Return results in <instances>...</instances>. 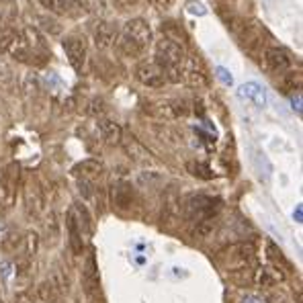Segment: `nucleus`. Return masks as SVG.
I'll return each mask as SVG.
<instances>
[{
	"mask_svg": "<svg viewBox=\"0 0 303 303\" xmlns=\"http://www.w3.org/2000/svg\"><path fill=\"white\" fill-rule=\"evenodd\" d=\"M184 45L174 43L170 39H160L154 47V64L162 70L166 82L178 84L182 80V66H184Z\"/></svg>",
	"mask_w": 303,
	"mask_h": 303,
	"instance_id": "nucleus-1",
	"label": "nucleus"
},
{
	"mask_svg": "<svg viewBox=\"0 0 303 303\" xmlns=\"http://www.w3.org/2000/svg\"><path fill=\"white\" fill-rule=\"evenodd\" d=\"M152 43V29L150 25L136 16L125 23L123 31L117 35V47L125 58H140L146 47Z\"/></svg>",
	"mask_w": 303,
	"mask_h": 303,
	"instance_id": "nucleus-2",
	"label": "nucleus"
},
{
	"mask_svg": "<svg viewBox=\"0 0 303 303\" xmlns=\"http://www.w3.org/2000/svg\"><path fill=\"white\" fill-rule=\"evenodd\" d=\"M219 209H221V201L219 199H213V197H207V195H193L184 203V215L193 223H199L203 219L217 217Z\"/></svg>",
	"mask_w": 303,
	"mask_h": 303,
	"instance_id": "nucleus-3",
	"label": "nucleus"
},
{
	"mask_svg": "<svg viewBox=\"0 0 303 303\" xmlns=\"http://www.w3.org/2000/svg\"><path fill=\"white\" fill-rule=\"evenodd\" d=\"M82 289L88 303H107L103 289H101V277H99V264L94 252H90L82 267Z\"/></svg>",
	"mask_w": 303,
	"mask_h": 303,
	"instance_id": "nucleus-4",
	"label": "nucleus"
},
{
	"mask_svg": "<svg viewBox=\"0 0 303 303\" xmlns=\"http://www.w3.org/2000/svg\"><path fill=\"white\" fill-rule=\"evenodd\" d=\"M264 68L273 74H287L293 68V55L283 47H269L262 51Z\"/></svg>",
	"mask_w": 303,
	"mask_h": 303,
	"instance_id": "nucleus-5",
	"label": "nucleus"
},
{
	"mask_svg": "<svg viewBox=\"0 0 303 303\" xmlns=\"http://www.w3.org/2000/svg\"><path fill=\"white\" fill-rule=\"evenodd\" d=\"M23 201H25V209L31 217H39L43 213V207H45V197H43V191L39 186L37 180H27L25 186H23Z\"/></svg>",
	"mask_w": 303,
	"mask_h": 303,
	"instance_id": "nucleus-6",
	"label": "nucleus"
},
{
	"mask_svg": "<svg viewBox=\"0 0 303 303\" xmlns=\"http://www.w3.org/2000/svg\"><path fill=\"white\" fill-rule=\"evenodd\" d=\"M64 51L68 55L70 66L76 72H80L82 66H84V62H86V43H84V39L82 37H76V35L66 37L64 39Z\"/></svg>",
	"mask_w": 303,
	"mask_h": 303,
	"instance_id": "nucleus-7",
	"label": "nucleus"
},
{
	"mask_svg": "<svg viewBox=\"0 0 303 303\" xmlns=\"http://www.w3.org/2000/svg\"><path fill=\"white\" fill-rule=\"evenodd\" d=\"M182 80H186L191 86H207L209 78H207L203 62L197 60L195 55H186L182 66Z\"/></svg>",
	"mask_w": 303,
	"mask_h": 303,
	"instance_id": "nucleus-8",
	"label": "nucleus"
},
{
	"mask_svg": "<svg viewBox=\"0 0 303 303\" xmlns=\"http://www.w3.org/2000/svg\"><path fill=\"white\" fill-rule=\"evenodd\" d=\"M136 78H138L144 86H148V88H162V86L166 84V78H164L162 70L154 64V60H152V62H140V64H138V68H136Z\"/></svg>",
	"mask_w": 303,
	"mask_h": 303,
	"instance_id": "nucleus-9",
	"label": "nucleus"
},
{
	"mask_svg": "<svg viewBox=\"0 0 303 303\" xmlns=\"http://www.w3.org/2000/svg\"><path fill=\"white\" fill-rule=\"evenodd\" d=\"M68 211H70V215L74 217V221L78 223V228H80L84 240L88 242V240L92 238V234H94V217L90 215L88 207H86L84 203H74Z\"/></svg>",
	"mask_w": 303,
	"mask_h": 303,
	"instance_id": "nucleus-10",
	"label": "nucleus"
},
{
	"mask_svg": "<svg viewBox=\"0 0 303 303\" xmlns=\"http://www.w3.org/2000/svg\"><path fill=\"white\" fill-rule=\"evenodd\" d=\"M117 27L109 21H99L97 27H94V33H92V39H94V45L99 49H109L115 41H117Z\"/></svg>",
	"mask_w": 303,
	"mask_h": 303,
	"instance_id": "nucleus-11",
	"label": "nucleus"
},
{
	"mask_svg": "<svg viewBox=\"0 0 303 303\" xmlns=\"http://www.w3.org/2000/svg\"><path fill=\"white\" fill-rule=\"evenodd\" d=\"M287 279V275H285V271L281 269V267H277V264H267V267H262L260 271H258V275H254V281L260 285V287H277L279 283H283Z\"/></svg>",
	"mask_w": 303,
	"mask_h": 303,
	"instance_id": "nucleus-12",
	"label": "nucleus"
},
{
	"mask_svg": "<svg viewBox=\"0 0 303 303\" xmlns=\"http://www.w3.org/2000/svg\"><path fill=\"white\" fill-rule=\"evenodd\" d=\"M66 230H68V242H70V248L76 256H82L84 254V248H86V240L78 228V223L74 221V217L70 215V211L66 213Z\"/></svg>",
	"mask_w": 303,
	"mask_h": 303,
	"instance_id": "nucleus-13",
	"label": "nucleus"
},
{
	"mask_svg": "<svg viewBox=\"0 0 303 303\" xmlns=\"http://www.w3.org/2000/svg\"><path fill=\"white\" fill-rule=\"evenodd\" d=\"M223 258H228L232 262V267H238V264H248L252 258H254V248L252 244H236V246H230L225 252H223ZM230 267V269H232Z\"/></svg>",
	"mask_w": 303,
	"mask_h": 303,
	"instance_id": "nucleus-14",
	"label": "nucleus"
},
{
	"mask_svg": "<svg viewBox=\"0 0 303 303\" xmlns=\"http://www.w3.org/2000/svg\"><path fill=\"white\" fill-rule=\"evenodd\" d=\"M16 178H18V166H8L4 172H2V178H0V193L6 197V207L12 203L14 199V193H16Z\"/></svg>",
	"mask_w": 303,
	"mask_h": 303,
	"instance_id": "nucleus-15",
	"label": "nucleus"
},
{
	"mask_svg": "<svg viewBox=\"0 0 303 303\" xmlns=\"http://www.w3.org/2000/svg\"><path fill=\"white\" fill-rule=\"evenodd\" d=\"M53 12L76 21L86 14V6L82 0H53Z\"/></svg>",
	"mask_w": 303,
	"mask_h": 303,
	"instance_id": "nucleus-16",
	"label": "nucleus"
},
{
	"mask_svg": "<svg viewBox=\"0 0 303 303\" xmlns=\"http://www.w3.org/2000/svg\"><path fill=\"white\" fill-rule=\"evenodd\" d=\"M134 203V186L125 180H119L113 184V205L117 209H127Z\"/></svg>",
	"mask_w": 303,
	"mask_h": 303,
	"instance_id": "nucleus-17",
	"label": "nucleus"
},
{
	"mask_svg": "<svg viewBox=\"0 0 303 303\" xmlns=\"http://www.w3.org/2000/svg\"><path fill=\"white\" fill-rule=\"evenodd\" d=\"M99 129H101V136L103 140L109 144V146H119L123 142V129L119 123L111 121V119H101L99 121Z\"/></svg>",
	"mask_w": 303,
	"mask_h": 303,
	"instance_id": "nucleus-18",
	"label": "nucleus"
},
{
	"mask_svg": "<svg viewBox=\"0 0 303 303\" xmlns=\"http://www.w3.org/2000/svg\"><path fill=\"white\" fill-rule=\"evenodd\" d=\"M43 238L49 246H55L60 242V219H58V213L55 211H49L45 215V221H43Z\"/></svg>",
	"mask_w": 303,
	"mask_h": 303,
	"instance_id": "nucleus-19",
	"label": "nucleus"
},
{
	"mask_svg": "<svg viewBox=\"0 0 303 303\" xmlns=\"http://www.w3.org/2000/svg\"><path fill=\"white\" fill-rule=\"evenodd\" d=\"M74 172H76L82 180H94V178L101 176L103 164H101L99 160H84V162H80V164L74 168Z\"/></svg>",
	"mask_w": 303,
	"mask_h": 303,
	"instance_id": "nucleus-20",
	"label": "nucleus"
},
{
	"mask_svg": "<svg viewBox=\"0 0 303 303\" xmlns=\"http://www.w3.org/2000/svg\"><path fill=\"white\" fill-rule=\"evenodd\" d=\"M228 275H230V279H232L236 285H240V287H248V285L254 283V271H250L248 264L232 267V269H228Z\"/></svg>",
	"mask_w": 303,
	"mask_h": 303,
	"instance_id": "nucleus-21",
	"label": "nucleus"
},
{
	"mask_svg": "<svg viewBox=\"0 0 303 303\" xmlns=\"http://www.w3.org/2000/svg\"><path fill=\"white\" fill-rule=\"evenodd\" d=\"M53 287L60 291V293H68L70 291V277H68V269L62 264V262H55L53 264V273H51V279Z\"/></svg>",
	"mask_w": 303,
	"mask_h": 303,
	"instance_id": "nucleus-22",
	"label": "nucleus"
},
{
	"mask_svg": "<svg viewBox=\"0 0 303 303\" xmlns=\"http://www.w3.org/2000/svg\"><path fill=\"white\" fill-rule=\"evenodd\" d=\"M37 299L39 303H62V293L53 287L51 281H43L37 287Z\"/></svg>",
	"mask_w": 303,
	"mask_h": 303,
	"instance_id": "nucleus-23",
	"label": "nucleus"
},
{
	"mask_svg": "<svg viewBox=\"0 0 303 303\" xmlns=\"http://www.w3.org/2000/svg\"><path fill=\"white\" fill-rule=\"evenodd\" d=\"M37 23H39V29L49 35V37H60L64 33V27L62 23L55 18V16H49V14H39L37 16Z\"/></svg>",
	"mask_w": 303,
	"mask_h": 303,
	"instance_id": "nucleus-24",
	"label": "nucleus"
},
{
	"mask_svg": "<svg viewBox=\"0 0 303 303\" xmlns=\"http://www.w3.org/2000/svg\"><path fill=\"white\" fill-rule=\"evenodd\" d=\"M162 31H164V39H170V41L180 43V45L186 43L184 31H182V27H178L176 23H164V25H162Z\"/></svg>",
	"mask_w": 303,
	"mask_h": 303,
	"instance_id": "nucleus-25",
	"label": "nucleus"
},
{
	"mask_svg": "<svg viewBox=\"0 0 303 303\" xmlns=\"http://www.w3.org/2000/svg\"><path fill=\"white\" fill-rule=\"evenodd\" d=\"M217 228V217H211V219H203L199 223H195V230H193V236L197 240H205L213 234V230Z\"/></svg>",
	"mask_w": 303,
	"mask_h": 303,
	"instance_id": "nucleus-26",
	"label": "nucleus"
},
{
	"mask_svg": "<svg viewBox=\"0 0 303 303\" xmlns=\"http://www.w3.org/2000/svg\"><path fill=\"white\" fill-rule=\"evenodd\" d=\"M240 97H246V99L254 101L256 105H264V90H262L258 84H254V82L244 84V86L240 88Z\"/></svg>",
	"mask_w": 303,
	"mask_h": 303,
	"instance_id": "nucleus-27",
	"label": "nucleus"
},
{
	"mask_svg": "<svg viewBox=\"0 0 303 303\" xmlns=\"http://www.w3.org/2000/svg\"><path fill=\"white\" fill-rule=\"evenodd\" d=\"M16 35H18V33H16L10 25H2V27H0V53H8V49H10V45L14 43Z\"/></svg>",
	"mask_w": 303,
	"mask_h": 303,
	"instance_id": "nucleus-28",
	"label": "nucleus"
},
{
	"mask_svg": "<svg viewBox=\"0 0 303 303\" xmlns=\"http://www.w3.org/2000/svg\"><path fill=\"white\" fill-rule=\"evenodd\" d=\"M21 242L25 244V258L31 260L37 254V248H39V234L37 232H27Z\"/></svg>",
	"mask_w": 303,
	"mask_h": 303,
	"instance_id": "nucleus-29",
	"label": "nucleus"
},
{
	"mask_svg": "<svg viewBox=\"0 0 303 303\" xmlns=\"http://www.w3.org/2000/svg\"><path fill=\"white\" fill-rule=\"evenodd\" d=\"M127 154L134 160H138V162H150V154L144 150L138 142H134V140H131V144H127Z\"/></svg>",
	"mask_w": 303,
	"mask_h": 303,
	"instance_id": "nucleus-30",
	"label": "nucleus"
},
{
	"mask_svg": "<svg viewBox=\"0 0 303 303\" xmlns=\"http://www.w3.org/2000/svg\"><path fill=\"white\" fill-rule=\"evenodd\" d=\"M267 250H269V258H271V262H273V264H277V267L281 264V269H283V267H287L283 252H281V250H279L273 242H269V244H267Z\"/></svg>",
	"mask_w": 303,
	"mask_h": 303,
	"instance_id": "nucleus-31",
	"label": "nucleus"
},
{
	"mask_svg": "<svg viewBox=\"0 0 303 303\" xmlns=\"http://www.w3.org/2000/svg\"><path fill=\"white\" fill-rule=\"evenodd\" d=\"M188 170H191L195 176H201V178H211V174H209V170H207V166H205V164H199V162L195 164V162H193V164H188Z\"/></svg>",
	"mask_w": 303,
	"mask_h": 303,
	"instance_id": "nucleus-32",
	"label": "nucleus"
},
{
	"mask_svg": "<svg viewBox=\"0 0 303 303\" xmlns=\"http://www.w3.org/2000/svg\"><path fill=\"white\" fill-rule=\"evenodd\" d=\"M90 113L97 115V117L103 115V113H105V103H103L101 99H94V101H92V107H90Z\"/></svg>",
	"mask_w": 303,
	"mask_h": 303,
	"instance_id": "nucleus-33",
	"label": "nucleus"
},
{
	"mask_svg": "<svg viewBox=\"0 0 303 303\" xmlns=\"http://www.w3.org/2000/svg\"><path fill=\"white\" fill-rule=\"evenodd\" d=\"M150 2L158 8V10H170L172 4H174V0H150Z\"/></svg>",
	"mask_w": 303,
	"mask_h": 303,
	"instance_id": "nucleus-34",
	"label": "nucleus"
},
{
	"mask_svg": "<svg viewBox=\"0 0 303 303\" xmlns=\"http://www.w3.org/2000/svg\"><path fill=\"white\" fill-rule=\"evenodd\" d=\"M115 4H119L121 8H131V6H138L140 0H113Z\"/></svg>",
	"mask_w": 303,
	"mask_h": 303,
	"instance_id": "nucleus-35",
	"label": "nucleus"
},
{
	"mask_svg": "<svg viewBox=\"0 0 303 303\" xmlns=\"http://www.w3.org/2000/svg\"><path fill=\"white\" fill-rule=\"evenodd\" d=\"M217 76H219V78H221L225 84H232V76H230V74H228L223 68H217Z\"/></svg>",
	"mask_w": 303,
	"mask_h": 303,
	"instance_id": "nucleus-36",
	"label": "nucleus"
},
{
	"mask_svg": "<svg viewBox=\"0 0 303 303\" xmlns=\"http://www.w3.org/2000/svg\"><path fill=\"white\" fill-rule=\"evenodd\" d=\"M188 10H191V12L205 14V6H203V4H195V2H191V4H188Z\"/></svg>",
	"mask_w": 303,
	"mask_h": 303,
	"instance_id": "nucleus-37",
	"label": "nucleus"
},
{
	"mask_svg": "<svg viewBox=\"0 0 303 303\" xmlns=\"http://www.w3.org/2000/svg\"><path fill=\"white\" fill-rule=\"evenodd\" d=\"M39 2H41V4L45 6V8H49V10H53V0H39Z\"/></svg>",
	"mask_w": 303,
	"mask_h": 303,
	"instance_id": "nucleus-38",
	"label": "nucleus"
},
{
	"mask_svg": "<svg viewBox=\"0 0 303 303\" xmlns=\"http://www.w3.org/2000/svg\"><path fill=\"white\" fill-rule=\"evenodd\" d=\"M0 303H4V301H2V295H0Z\"/></svg>",
	"mask_w": 303,
	"mask_h": 303,
	"instance_id": "nucleus-39",
	"label": "nucleus"
}]
</instances>
